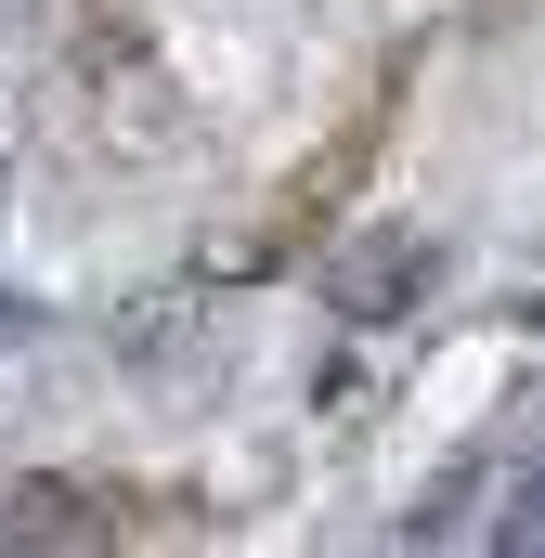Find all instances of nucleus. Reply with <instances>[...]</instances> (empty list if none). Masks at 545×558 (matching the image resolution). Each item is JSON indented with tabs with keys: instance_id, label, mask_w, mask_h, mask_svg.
I'll return each mask as SVG.
<instances>
[{
	"instance_id": "obj_3",
	"label": "nucleus",
	"mask_w": 545,
	"mask_h": 558,
	"mask_svg": "<svg viewBox=\"0 0 545 558\" xmlns=\"http://www.w3.org/2000/svg\"><path fill=\"white\" fill-rule=\"evenodd\" d=\"M481 481H494V468H455V481H441V494H428V507H415L403 533H415V546H441V533H455V520H468V507H481Z\"/></svg>"
},
{
	"instance_id": "obj_1",
	"label": "nucleus",
	"mask_w": 545,
	"mask_h": 558,
	"mask_svg": "<svg viewBox=\"0 0 545 558\" xmlns=\"http://www.w3.org/2000/svg\"><path fill=\"white\" fill-rule=\"evenodd\" d=\"M428 286H441V234H428V221H364V234L325 260V299H338L351 325H403Z\"/></svg>"
},
{
	"instance_id": "obj_2",
	"label": "nucleus",
	"mask_w": 545,
	"mask_h": 558,
	"mask_svg": "<svg viewBox=\"0 0 545 558\" xmlns=\"http://www.w3.org/2000/svg\"><path fill=\"white\" fill-rule=\"evenodd\" d=\"M118 520L78 494V481H13L0 494V546H105Z\"/></svg>"
},
{
	"instance_id": "obj_5",
	"label": "nucleus",
	"mask_w": 545,
	"mask_h": 558,
	"mask_svg": "<svg viewBox=\"0 0 545 558\" xmlns=\"http://www.w3.org/2000/svg\"><path fill=\"white\" fill-rule=\"evenodd\" d=\"M533 325H545V299H533Z\"/></svg>"
},
{
	"instance_id": "obj_4",
	"label": "nucleus",
	"mask_w": 545,
	"mask_h": 558,
	"mask_svg": "<svg viewBox=\"0 0 545 558\" xmlns=\"http://www.w3.org/2000/svg\"><path fill=\"white\" fill-rule=\"evenodd\" d=\"M494 546H507V558H545V468H533V481H520V507L494 520Z\"/></svg>"
}]
</instances>
